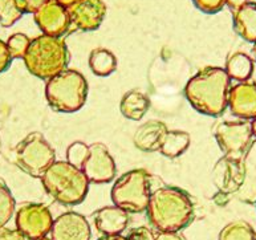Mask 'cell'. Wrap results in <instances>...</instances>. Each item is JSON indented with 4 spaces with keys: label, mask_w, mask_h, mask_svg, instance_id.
Returning <instances> with one entry per match:
<instances>
[{
    "label": "cell",
    "mask_w": 256,
    "mask_h": 240,
    "mask_svg": "<svg viewBox=\"0 0 256 240\" xmlns=\"http://www.w3.org/2000/svg\"><path fill=\"white\" fill-rule=\"evenodd\" d=\"M231 78L224 68L207 66L188 81L184 96L198 113L219 117L228 108Z\"/></svg>",
    "instance_id": "cell-1"
},
{
    "label": "cell",
    "mask_w": 256,
    "mask_h": 240,
    "mask_svg": "<svg viewBox=\"0 0 256 240\" xmlns=\"http://www.w3.org/2000/svg\"><path fill=\"white\" fill-rule=\"evenodd\" d=\"M146 212L152 226L160 232H180L192 223L194 204L184 190L160 186L150 195Z\"/></svg>",
    "instance_id": "cell-2"
},
{
    "label": "cell",
    "mask_w": 256,
    "mask_h": 240,
    "mask_svg": "<svg viewBox=\"0 0 256 240\" xmlns=\"http://www.w3.org/2000/svg\"><path fill=\"white\" fill-rule=\"evenodd\" d=\"M40 180L46 194L64 206H76L84 202L90 183L81 168L66 160H54Z\"/></svg>",
    "instance_id": "cell-3"
},
{
    "label": "cell",
    "mask_w": 256,
    "mask_h": 240,
    "mask_svg": "<svg viewBox=\"0 0 256 240\" xmlns=\"http://www.w3.org/2000/svg\"><path fill=\"white\" fill-rule=\"evenodd\" d=\"M23 60L31 74L48 81L68 69L70 54L66 42L62 38L42 34L31 40Z\"/></svg>",
    "instance_id": "cell-4"
},
{
    "label": "cell",
    "mask_w": 256,
    "mask_h": 240,
    "mask_svg": "<svg viewBox=\"0 0 256 240\" xmlns=\"http://www.w3.org/2000/svg\"><path fill=\"white\" fill-rule=\"evenodd\" d=\"M46 98L54 112H78L88 98V81L78 70L65 69L46 81Z\"/></svg>",
    "instance_id": "cell-5"
},
{
    "label": "cell",
    "mask_w": 256,
    "mask_h": 240,
    "mask_svg": "<svg viewBox=\"0 0 256 240\" xmlns=\"http://www.w3.org/2000/svg\"><path fill=\"white\" fill-rule=\"evenodd\" d=\"M152 174L145 168H134L116 180L112 187L113 204L128 214H140L146 211L150 195L153 192Z\"/></svg>",
    "instance_id": "cell-6"
},
{
    "label": "cell",
    "mask_w": 256,
    "mask_h": 240,
    "mask_svg": "<svg viewBox=\"0 0 256 240\" xmlns=\"http://www.w3.org/2000/svg\"><path fill=\"white\" fill-rule=\"evenodd\" d=\"M15 164L34 178H42L56 160V152L40 133H31L19 142L14 152Z\"/></svg>",
    "instance_id": "cell-7"
},
{
    "label": "cell",
    "mask_w": 256,
    "mask_h": 240,
    "mask_svg": "<svg viewBox=\"0 0 256 240\" xmlns=\"http://www.w3.org/2000/svg\"><path fill=\"white\" fill-rule=\"evenodd\" d=\"M215 140L224 156L243 158L252 145V130L250 121L220 122L214 130Z\"/></svg>",
    "instance_id": "cell-8"
},
{
    "label": "cell",
    "mask_w": 256,
    "mask_h": 240,
    "mask_svg": "<svg viewBox=\"0 0 256 240\" xmlns=\"http://www.w3.org/2000/svg\"><path fill=\"white\" fill-rule=\"evenodd\" d=\"M52 212L42 203H26L16 212V230L27 240L46 238L54 226Z\"/></svg>",
    "instance_id": "cell-9"
},
{
    "label": "cell",
    "mask_w": 256,
    "mask_h": 240,
    "mask_svg": "<svg viewBox=\"0 0 256 240\" xmlns=\"http://www.w3.org/2000/svg\"><path fill=\"white\" fill-rule=\"evenodd\" d=\"M90 183L104 184L116 178L117 168L110 152L101 142L89 145V156L81 168Z\"/></svg>",
    "instance_id": "cell-10"
},
{
    "label": "cell",
    "mask_w": 256,
    "mask_h": 240,
    "mask_svg": "<svg viewBox=\"0 0 256 240\" xmlns=\"http://www.w3.org/2000/svg\"><path fill=\"white\" fill-rule=\"evenodd\" d=\"M214 184L223 194L235 192L246 180V166L243 158L224 156L216 162L212 172Z\"/></svg>",
    "instance_id": "cell-11"
},
{
    "label": "cell",
    "mask_w": 256,
    "mask_h": 240,
    "mask_svg": "<svg viewBox=\"0 0 256 240\" xmlns=\"http://www.w3.org/2000/svg\"><path fill=\"white\" fill-rule=\"evenodd\" d=\"M34 22L44 34L62 38L69 30L72 23L68 8L62 7L54 0H50L34 14Z\"/></svg>",
    "instance_id": "cell-12"
},
{
    "label": "cell",
    "mask_w": 256,
    "mask_h": 240,
    "mask_svg": "<svg viewBox=\"0 0 256 240\" xmlns=\"http://www.w3.org/2000/svg\"><path fill=\"white\" fill-rule=\"evenodd\" d=\"M72 26L80 30H96L106 15V4L102 0H80L68 8Z\"/></svg>",
    "instance_id": "cell-13"
},
{
    "label": "cell",
    "mask_w": 256,
    "mask_h": 240,
    "mask_svg": "<svg viewBox=\"0 0 256 240\" xmlns=\"http://www.w3.org/2000/svg\"><path fill=\"white\" fill-rule=\"evenodd\" d=\"M50 236L52 240H90L92 230L84 215L68 211L54 219Z\"/></svg>",
    "instance_id": "cell-14"
},
{
    "label": "cell",
    "mask_w": 256,
    "mask_h": 240,
    "mask_svg": "<svg viewBox=\"0 0 256 240\" xmlns=\"http://www.w3.org/2000/svg\"><path fill=\"white\" fill-rule=\"evenodd\" d=\"M228 108L238 118L251 121L256 118V82L244 81L230 88Z\"/></svg>",
    "instance_id": "cell-15"
},
{
    "label": "cell",
    "mask_w": 256,
    "mask_h": 240,
    "mask_svg": "<svg viewBox=\"0 0 256 240\" xmlns=\"http://www.w3.org/2000/svg\"><path fill=\"white\" fill-rule=\"evenodd\" d=\"M94 226L104 236H114L128 228L129 214L117 206H105L94 214Z\"/></svg>",
    "instance_id": "cell-16"
},
{
    "label": "cell",
    "mask_w": 256,
    "mask_h": 240,
    "mask_svg": "<svg viewBox=\"0 0 256 240\" xmlns=\"http://www.w3.org/2000/svg\"><path fill=\"white\" fill-rule=\"evenodd\" d=\"M168 130V126L164 125V122L157 121V120L145 122L134 133V146L138 150L145 152H158L160 140Z\"/></svg>",
    "instance_id": "cell-17"
},
{
    "label": "cell",
    "mask_w": 256,
    "mask_h": 240,
    "mask_svg": "<svg viewBox=\"0 0 256 240\" xmlns=\"http://www.w3.org/2000/svg\"><path fill=\"white\" fill-rule=\"evenodd\" d=\"M234 30L246 42H256V3H247L232 15Z\"/></svg>",
    "instance_id": "cell-18"
},
{
    "label": "cell",
    "mask_w": 256,
    "mask_h": 240,
    "mask_svg": "<svg viewBox=\"0 0 256 240\" xmlns=\"http://www.w3.org/2000/svg\"><path fill=\"white\" fill-rule=\"evenodd\" d=\"M150 108V100L142 92L133 89L126 92L120 102V110L124 117L132 121H140L148 113Z\"/></svg>",
    "instance_id": "cell-19"
},
{
    "label": "cell",
    "mask_w": 256,
    "mask_h": 240,
    "mask_svg": "<svg viewBox=\"0 0 256 240\" xmlns=\"http://www.w3.org/2000/svg\"><path fill=\"white\" fill-rule=\"evenodd\" d=\"M190 134L182 130H168L160 140V150L162 156L168 158H178L186 152L190 146Z\"/></svg>",
    "instance_id": "cell-20"
},
{
    "label": "cell",
    "mask_w": 256,
    "mask_h": 240,
    "mask_svg": "<svg viewBox=\"0 0 256 240\" xmlns=\"http://www.w3.org/2000/svg\"><path fill=\"white\" fill-rule=\"evenodd\" d=\"M226 72L231 80L244 82L251 78L254 73V61L243 52H234L226 62Z\"/></svg>",
    "instance_id": "cell-21"
},
{
    "label": "cell",
    "mask_w": 256,
    "mask_h": 240,
    "mask_svg": "<svg viewBox=\"0 0 256 240\" xmlns=\"http://www.w3.org/2000/svg\"><path fill=\"white\" fill-rule=\"evenodd\" d=\"M117 58L106 48H96L89 54V68L98 77H108L117 69Z\"/></svg>",
    "instance_id": "cell-22"
},
{
    "label": "cell",
    "mask_w": 256,
    "mask_h": 240,
    "mask_svg": "<svg viewBox=\"0 0 256 240\" xmlns=\"http://www.w3.org/2000/svg\"><path fill=\"white\" fill-rule=\"evenodd\" d=\"M219 240H256L252 226L244 220L231 222L219 232Z\"/></svg>",
    "instance_id": "cell-23"
},
{
    "label": "cell",
    "mask_w": 256,
    "mask_h": 240,
    "mask_svg": "<svg viewBox=\"0 0 256 240\" xmlns=\"http://www.w3.org/2000/svg\"><path fill=\"white\" fill-rule=\"evenodd\" d=\"M15 206L16 202L11 190L0 180V227H4L11 220L15 212Z\"/></svg>",
    "instance_id": "cell-24"
},
{
    "label": "cell",
    "mask_w": 256,
    "mask_h": 240,
    "mask_svg": "<svg viewBox=\"0 0 256 240\" xmlns=\"http://www.w3.org/2000/svg\"><path fill=\"white\" fill-rule=\"evenodd\" d=\"M23 11L20 10L16 0H0V26L12 27L16 22L23 18Z\"/></svg>",
    "instance_id": "cell-25"
},
{
    "label": "cell",
    "mask_w": 256,
    "mask_h": 240,
    "mask_svg": "<svg viewBox=\"0 0 256 240\" xmlns=\"http://www.w3.org/2000/svg\"><path fill=\"white\" fill-rule=\"evenodd\" d=\"M8 52L11 54L12 60L14 58H24L27 54L28 46L31 44V38L24 34H11L7 40Z\"/></svg>",
    "instance_id": "cell-26"
},
{
    "label": "cell",
    "mask_w": 256,
    "mask_h": 240,
    "mask_svg": "<svg viewBox=\"0 0 256 240\" xmlns=\"http://www.w3.org/2000/svg\"><path fill=\"white\" fill-rule=\"evenodd\" d=\"M89 156V146L81 141H76L70 144L66 149V162H69L77 168H82L85 160Z\"/></svg>",
    "instance_id": "cell-27"
},
{
    "label": "cell",
    "mask_w": 256,
    "mask_h": 240,
    "mask_svg": "<svg viewBox=\"0 0 256 240\" xmlns=\"http://www.w3.org/2000/svg\"><path fill=\"white\" fill-rule=\"evenodd\" d=\"M195 7L204 14H216L226 6V0H192Z\"/></svg>",
    "instance_id": "cell-28"
},
{
    "label": "cell",
    "mask_w": 256,
    "mask_h": 240,
    "mask_svg": "<svg viewBox=\"0 0 256 240\" xmlns=\"http://www.w3.org/2000/svg\"><path fill=\"white\" fill-rule=\"evenodd\" d=\"M126 238L128 240H154L156 234L149 227L141 226V227H136L132 230Z\"/></svg>",
    "instance_id": "cell-29"
},
{
    "label": "cell",
    "mask_w": 256,
    "mask_h": 240,
    "mask_svg": "<svg viewBox=\"0 0 256 240\" xmlns=\"http://www.w3.org/2000/svg\"><path fill=\"white\" fill-rule=\"evenodd\" d=\"M50 0H16L23 14H34L38 8H42Z\"/></svg>",
    "instance_id": "cell-30"
},
{
    "label": "cell",
    "mask_w": 256,
    "mask_h": 240,
    "mask_svg": "<svg viewBox=\"0 0 256 240\" xmlns=\"http://www.w3.org/2000/svg\"><path fill=\"white\" fill-rule=\"evenodd\" d=\"M12 58L10 52H8L7 44L0 40V73H3L4 70H7L10 64H11Z\"/></svg>",
    "instance_id": "cell-31"
},
{
    "label": "cell",
    "mask_w": 256,
    "mask_h": 240,
    "mask_svg": "<svg viewBox=\"0 0 256 240\" xmlns=\"http://www.w3.org/2000/svg\"><path fill=\"white\" fill-rule=\"evenodd\" d=\"M0 240H27L19 230L7 228L6 226L0 227Z\"/></svg>",
    "instance_id": "cell-32"
},
{
    "label": "cell",
    "mask_w": 256,
    "mask_h": 240,
    "mask_svg": "<svg viewBox=\"0 0 256 240\" xmlns=\"http://www.w3.org/2000/svg\"><path fill=\"white\" fill-rule=\"evenodd\" d=\"M154 240H186L180 232H158Z\"/></svg>",
    "instance_id": "cell-33"
},
{
    "label": "cell",
    "mask_w": 256,
    "mask_h": 240,
    "mask_svg": "<svg viewBox=\"0 0 256 240\" xmlns=\"http://www.w3.org/2000/svg\"><path fill=\"white\" fill-rule=\"evenodd\" d=\"M247 3H250V0H226V6H228L232 11H236Z\"/></svg>",
    "instance_id": "cell-34"
},
{
    "label": "cell",
    "mask_w": 256,
    "mask_h": 240,
    "mask_svg": "<svg viewBox=\"0 0 256 240\" xmlns=\"http://www.w3.org/2000/svg\"><path fill=\"white\" fill-rule=\"evenodd\" d=\"M54 2H58V4H62V7L69 8L70 6H73V4H76L77 2H80V0H54Z\"/></svg>",
    "instance_id": "cell-35"
},
{
    "label": "cell",
    "mask_w": 256,
    "mask_h": 240,
    "mask_svg": "<svg viewBox=\"0 0 256 240\" xmlns=\"http://www.w3.org/2000/svg\"><path fill=\"white\" fill-rule=\"evenodd\" d=\"M98 240H128V238L124 235H114V236H102Z\"/></svg>",
    "instance_id": "cell-36"
},
{
    "label": "cell",
    "mask_w": 256,
    "mask_h": 240,
    "mask_svg": "<svg viewBox=\"0 0 256 240\" xmlns=\"http://www.w3.org/2000/svg\"><path fill=\"white\" fill-rule=\"evenodd\" d=\"M251 130H252L254 138H256V118L251 120Z\"/></svg>",
    "instance_id": "cell-37"
},
{
    "label": "cell",
    "mask_w": 256,
    "mask_h": 240,
    "mask_svg": "<svg viewBox=\"0 0 256 240\" xmlns=\"http://www.w3.org/2000/svg\"><path fill=\"white\" fill-rule=\"evenodd\" d=\"M252 54H254V58L256 61V42H254V46H252Z\"/></svg>",
    "instance_id": "cell-38"
},
{
    "label": "cell",
    "mask_w": 256,
    "mask_h": 240,
    "mask_svg": "<svg viewBox=\"0 0 256 240\" xmlns=\"http://www.w3.org/2000/svg\"><path fill=\"white\" fill-rule=\"evenodd\" d=\"M36 240H52V239H50V238H40V239H36Z\"/></svg>",
    "instance_id": "cell-39"
}]
</instances>
